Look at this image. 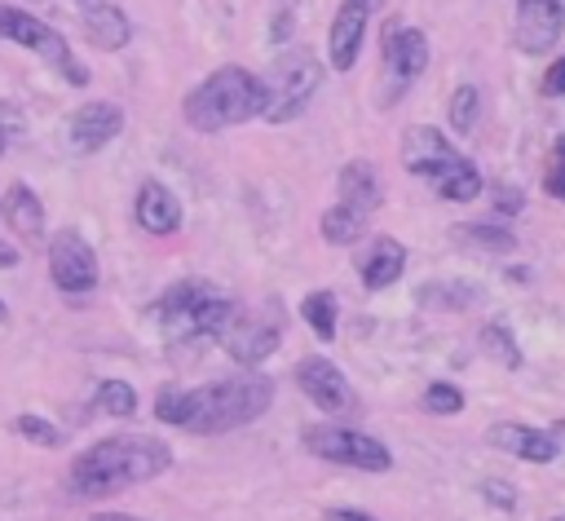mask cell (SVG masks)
<instances>
[{
    "label": "cell",
    "instance_id": "6da1fadb",
    "mask_svg": "<svg viewBox=\"0 0 565 521\" xmlns=\"http://www.w3.org/2000/svg\"><path fill=\"white\" fill-rule=\"evenodd\" d=\"M172 468V446L150 433H110L75 455L71 464V490L79 499H106L128 486H141Z\"/></svg>",
    "mask_w": 565,
    "mask_h": 521
},
{
    "label": "cell",
    "instance_id": "7a4b0ae2",
    "mask_svg": "<svg viewBox=\"0 0 565 521\" xmlns=\"http://www.w3.org/2000/svg\"><path fill=\"white\" fill-rule=\"evenodd\" d=\"M265 106V93H260V75H252L247 66H221L212 71L203 84H194L181 102V119L194 128V132H221V128H234V124H247L256 119Z\"/></svg>",
    "mask_w": 565,
    "mask_h": 521
},
{
    "label": "cell",
    "instance_id": "3957f363",
    "mask_svg": "<svg viewBox=\"0 0 565 521\" xmlns=\"http://www.w3.org/2000/svg\"><path fill=\"white\" fill-rule=\"evenodd\" d=\"M274 402V380L269 375H230V380H212L203 389H190V419L185 428L190 433H230V428H243L252 419H260Z\"/></svg>",
    "mask_w": 565,
    "mask_h": 521
},
{
    "label": "cell",
    "instance_id": "277c9868",
    "mask_svg": "<svg viewBox=\"0 0 565 521\" xmlns=\"http://www.w3.org/2000/svg\"><path fill=\"white\" fill-rule=\"evenodd\" d=\"M282 331H287V305L278 296H265L256 305H234L230 322L221 327L216 344L238 362V366H260L278 344H282Z\"/></svg>",
    "mask_w": 565,
    "mask_h": 521
},
{
    "label": "cell",
    "instance_id": "5b68a950",
    "mask_svg": "<svg viewBox=\"0 0 565 521\" xmlns=\"http://www.w3.org/2000/svg\"><path fill=\"white\" fill-rule=\"evenodd\" d=\"M322 84V62L309 53V49H291L274 62L269 75H260V93H265V106H260V119L269 124H287L296 115H305L309 97L318 93Z\"/></svg>",
    "mask_w": 565,
    "mask_h": 521
},
{
    "label": "cell",
    "instance_id": "8992f818",
    "mask_svg": "<svg viewBox=\"0 0 565 521\" xmlns=\"http://www.w3.org/2000/svg\"><path fill=\"white\" fill-rule=\"evenodd\" d=\"M0 35L13 40V44H22V49H31L35 57H44L71 88H84V84H88V71H84L79 57L71 53V44H66L49 22H40L35 13L18 9V4H0Z\"/></svg>",
    "mask_w": 565,
    "mask_h": 521
},
{
    "label": "cell",
    "instance_id": "52a82bcc",
    "mask_svg": "<svg viewBox=\"0 0 565 521\" xmlns=\"http://www.w3.org/2000/svg\"><path fill=\"white\" fill-rule=\"evenodd\" d=\"M305 450L340 464V468H362V472H388L393 455L384 442H375L362 428H344V424H322V428H305Z\"/></svg>",
    "mask_w": 565,
    "mask_h": 521
},
{
    "label": "cell",
    "instance_id": "ba28073f",
    "mask_svg": "<svg viewBox=\"0 0 565 521\" xmlns=\"http://www.w3.org/2000/svg\"><path fill=\"white\" fill-rule=\"evenodd\" d=\"M49 278L66 296H84L97 287V252L79 230H57L49 243Z\"/></svg>",
    "mask_w": 565,
    "mask_h": 521
},
{
    "label": "cell",
    "instance_id": "9c48e42d",
    "mask_svg": "<svg viewBox=\"0 0 565 521\" xmlns=\"http://www.w3.org/2000/svg\"><path fill=\"white\" fill-rule=\"evenodd\" d=\"M455 159H459V150L450 146V137H446L441 128H433V124H411V128L402 132V168H406L411 177L433 181V177L446 172Z\"/></svg>",
    "mask_w": 565,
    "mask_h": 521
},
{
    "label": "cell",
    "instance_id": "30bf717a",
    "mask_svg": "<svg viewBox=\"0 0 565 521\" xmlns=\"http://www.w3.org/2000/svg\"><path fill=\"white\" fill-rule=\"evenodd\" d=\"M296 384H300V393H305L318 411H327V415H340V411L353 406V389H349L344 371H340L331 358H300Z\"/></svg>",
    "mask_w": 565,
    "mask_h": 521
},
{
    "label": "cell",
    "instance_id": "8fae6325",
    "mask_svg": "<svg viewBox=\"0 0 565 521\" xmlns=\"http://www.w3.org/2000/svg\"><path fill=\"white\" fill-rule=\"evenodd\" d=\"M516 49L521 53H552L565 31L561 0H516Z\"/></svg>",
    "mask_w": 565,
    "mask_h": 521
},
{
    "label": "cell",
    "instance_id": "7c38bea8",
    "mask_svg": "<svg viewBox=\"0 0 565 521\" xmlns=\"http://www.w3.org/2000/svg\"><path fill=\"white\" fill-rule=\"evenodd\" d=\"M375 4H380V0H340V9H335V18H331V35H327V53H331V66H335V71H353Z\"/></svg>",
    "mask_w": 565,
    "mask_h": 521
},
{
    "label": "cell",
    "instance_id": "4fadbf2b",
    "mask_svg": "<svg viewBox=\"0 0 565 521\" xmlns=\"http://www.w3.org/2000/svg\"><path fill=\"white\" fill-rule=\"evenodd\" d=\"M212 291H216V287H212L207 278H181V283H172V287L154 300V318H159V327H163L172 340H185L194 313L203 309V300H207Z\"/></svg>",
    "mask_w": 565,
    "mask_h": 521
},
{
    "label": "cell",
    "instance_id": "5bb4252c",
    "mask_svg": "<svg viewBox=\"0 0 565 521\" xmlns=\"http://www.w3.org/2000/svg\"><path fill=\"white\" fill-rule=\"evenodd\" d=\"M124 132V110L115 106V102H106V97H97V102H84L75 115H71V146L75 150H102L106 141H115Z\"/></svg>",
    "mask_w": 565,
    "mask_h": 521
},
{
    "label": "cell",
    "instance_id": "9a60e30c",
    "mask_svg": "<svg viewBox=\"0 0 565 521\" xmlns=\"http://www.w3.org/2000/svg\"><path fill=\"white\" fill-rule=\"evenodd\" d=\"M335 194H340V208H349L358 216H371L384 203V181H380L371 159H349L335 177Z\"/></svg>",
    "mask_w": 565,
    "mask_h": 521
},
{
    "label": "cell",
    "instance_id": "2e32d148",
    "mask_svg": "<svg viewBox=\"0 0 565 521\" xmlns=\"http://www.w3.org/2000/svg\"><path fill=\"white\" fill-rule=\"evenodd\" d=\"M384 66L393 71L397 88L411 84L428 66V35L415 26H384Z\"/></svg>",
    "mask_w": 565,
    "mask_h": 521
},
{
    "label": "cell",
    "instance_id": "e0dca14e",
    "mask_svg": "<svg viewBox=\"0 0 565 521\" xmlns=\"http://www.w3.org/2000/svg\"><path fill=\"white\" fill-rule=\"evenodd\" d=\"M132 216L146 234H177L181 230V203L177 194L163 185V181H141L137 185V199H132Z\"/></svg>",
    "mask_w": 565,
    "mask_h": 521
},
{
    "label": "cell",
    "instance_id": "ac0fdd59",
    "mask_svg": "<svg viewBox=\"0 0 565 521\" xmlns=\"http://www.w3.org/2000/svg\"><path fill=\"white\" fill-rule=\"evenodd\" d=\"M490 446L525 459V464H552L556 459V437L547 428H530V424H494L490 428Z\"/></svg>",
    "mask_w": 565,
    "mask_h": 521
},
{
    "label": "cell",
    "instance_id": "d6986e66",
    "mask_svg": "<svg viewBox=\"0 0 565 521\" xmlns=\"http://www.w3.org/2000/svg\"><path fill=\"white\" fill-rule=\"evenodd\" d=\"M0 216H4V225H9L22 243H35V238L44 234V203H40V194H35L26 181H13V185L0 194Z\"/></svg>",
    "mask_w": 565,
    "mask_h": 521
},
{
    "label": "cell",
    "instance_id": "ffe728a7",
    "mask_svg": "<svg viewBox=\"0 0 565 521\" xmlns=\"http://www.w3.org/2000/svg\"><path fill=\"white\" fill-rule=\"evenodd\" d=\"M358 269H362V283H366V291H384V287H393L397 278H402V269H406V247L397 243V238H371V247L358 256Z\"/></svg>",
    "mask_w": 565,
    "mask_h": 521
},
{
    "label": "cell",
    "instance_id": "44dd1931",
    "mask_svg": "<svg viewBox=\"0 0 565 521\" xmlns=\"http://www.w3.org/2000/svg\"><path fill=\"white\" fill-rule=\"evenodd\" d=\"M84 35H88L93 49L115 53V49H124V44L132 40V22L124 18L119 4H110V0H93V4L84 9Z\"/></svg>",
    "mask_w": 565,
    "mask_h": 521
},
{
    "label": "cell",
    "instance_id": "7402d4cb",
    "mask_svg": "<svg viewBox=\"0 0 565 521\" xmlns=\"http://www.w3.org/2000/svg\"><path fill=\"white\" fill-rule=\"evenodd\" d=\"M446 238L463 252H516V234L499 221H459L446 230Z\"/></svg>",
    "mask_w": 565,
    "mask_h": 521
},
{
    "label": "cell",
    "instance_id": "603a6c76",
    "mask_svg": "<svg viewBox=\"0 0 565 521\" xmlns=\"http://www.w3.org/2000/svg\"><path fill=\"white\" fill-rule=\"evenodd\" d=\"M433 190H437L446 203H472V199L481 194V172H477V163H472L468 155H459L446 172L433 177Z\"/></svg>",
    "mask_w": 565,
    "mask_h": 521
},
{
    "label": "cell",
    "instance_id": "cb8c5ba5",
    "mask_svg": "<svg viewBox=\"0 0 565 521\" xmlns=\"http://www.w3.org/2000/svg\"><path fill=\"white\" fill-rule=\"evenodd\" d=\"M366 221L371 216H358V212H349V208H327L322 216H318V225H322V238L327 243H335V247H353L362 234H366Z\"/></svg>",
    "mask_w": 565,
    "mask_h": 521
},
{
    "label": "cell",
    "instance_id": "d4e9b609",
    "mask_svg": "<svg viewBox=\"0 0 565 521\" xmlns=\"http://www.w3.org/2000/svg\"><path fill=\"white\" fill-rule=\"evenodd\" d=\"M88 411H97V415H115V419H128L132 411H137V393H132V384L128 380H102L97 384V393H93V406Z\"/></svg>",
    "mask_w": 565,
    "mask_h": 521
},
{
    "label": "cell",
    "instance_id": "484cf974",
    "mask_svg": "<svg viewBox=\"0 0 565 521\" xmlns=\"http://www.w3.org/2000/svg\"><path fill=\"white\" fill-rule=\"evenodd\" d=\"M300 318L309 322V331L327 344V340H335V296L331 291H309L305 300H300Z\"/></svg>",
    "mask_w": 565,
    "mask_h": 521
},
{
    "label": "cell",
    "instance_id": "4316f807",
    "mask_svg": "<svg viewBox=\"0 0 565 521\" xmlns=\"http://www.w3.org/2000/svg\"><path fill=\"white\" fill-rule=\"evenodd\" d=\"M419 305H428V309H468V305H477V291L468 283H424Z\"/></svg>",
    "mask_w": 565,
    "mask_h": 521
},
{
    "label": "cell",
    "instance_id": "83f0119b",
    "mask_svg": "<svg viewBox=\"0 0 565 521\" xmlns=\"http://www.w3.org/2000/svg\"><path fill=\"white\" fill-rule=\"evenodd\" d=\"M13 433H18V437H26L31 446H44V450H57V446L66 442V433H62L57 424H49L44 415H31V411L13 415Z\"/></svg>",
    "mask_w": 565,
    "mask_h": 521
},
{
    "label": "cell",
    "instance_id": "f1b7e54d",
    "mask_svg": "<svg viewBox=\"0 0 565 521\" xmlns=\"http://www.w3.org/2000/svg\"><path fill=\"white\" fill-rule=\"evenodd\" d=\"M521 208H525V190H521V185H512V181H494V185H490V216H486V221L508 225Z\"/></svg>",
    "mask_w": 565,
    "mask_h": 521
},
{
    "label": "cell",
    "instance_id": "f546056e",
    "mask_svg": "<svg viewBox=\"0 0 565 521\" xmlns=\"http://www.w3.org/2000/svg\"><path fill=\"white\" fill-rule=\"evenodd\" d=\"M154 419L185 428V419H190V389H177V384L159 389V397H154Z\"/></svg>",
    "mask_w": 565,
    "mask_h": 521
},
{
    "label": "cell",
    "instance_id": "4dcf8cb0",
    "mask_svg": "<svg viewBox=\"0 0 565 521\" xmlns=\"http://www.w3.org/2000/svg\"><path fill=\"white\" fill-rule=\"evenodd\" d=\"M481 349H486V353H494V358H499L503 366H512V371L521 366V349H516V340L508 336V327H503V322L481 327Z\"/></svg>",
    "mask_w": 565,
    "mask_h": 521
},
{
    "label": "cell",
    "instance_id": "1f68e13d",
    "mask_svg": "<svg viewBox=\"0 0 565 521\" xmlns=\"http://www.w3.org/2000/svg\"><path fill=\"white\" fill-rule=\"evenodd\" d=\"M419 402H424L428 415H459V411H463V393H459L455 384H446V380H433Z\"/></svg>",
    "mask_w": 565,
    "mask_h": 521
},
{
    "label": "cell",
    "instance_id": "d6a6232c",
    "mask_svg": "<svg viewBox=\"0 0 565 521\" xmlns=\"http://www.w3.org/2000/svg\"><path fill=\"white\" fill-rule=\"evenodd\" d=\"M450 128L455 132H472V124H477V88L472 84H459L455 93H450Z\"/></svg>",
    "mask_w": 565,
    "mask_h": 521
},
{
    "label": "cell",
    "instance_id": "836d02e7",
    "mask_svg": "<svg viewBox=\"0 0 565 521\" xmlns=\"http://www.w3.org/2000/svg\"><path fill=\"white\" fill-rule=\"evenodd\" d=\"M481 495H486V503H490V508H499V512H512V508H516V486H512V481H503V477L481 481Z\"/></svg>",
    "mask_w": 565,
    "mask_h": 521
},
{
    "label": "cell",
    "instance_id": "e575fe53",
    "mask_svg": "<svg viewBox=\"0 0 565 521\" xmlns=\"http://www.w3.org/2000/svg\"><path fill=\"white\" fill-rule=\"evenodd\" d=\"M539 93H543V97H561V93H565V57H556V62L543 71Z\"/></svg>",
    "mask_w": 565,
    "mask_h": 521
},
{
    "label": "cell",
    "instance_id": "d590c367",
    "mask_svg": "<svg viewBox=\"0 0 565 521\" xmlns=\"http://www.w3.org/2000/svg\"><path fill=\"white\" fill-rule=\"evenodd\" d=\"M543 190H547L552 199H561V203H565V163H552V168H547V177H543Z\"/></svg>",
    "mask_w": 565,
    "mask_h": 521
},
{
    "label": "cell",
    "instance_id": "8d00e7d4",
    "mask_svg": "<svg viewBox=\"0 0 565 521\" xmlns=\"http://www.w3.org/2000/svg\"><path fill=\"white\" fill-rule=\"evenodd\" d=\"M322 521H375V517L353 512V508H331V512H322Z\"/></svg>",
    "mask_w": 565,
    "mask_h": 521
},
{
    "label": "cell",
    "instance_id": "74e56055",
    "mask_svg": "<svg viewBox=\"0 0 565 521\" xmlns=\"http://www.w3.org/2000/svg\"><path fill=\"white\" fill-rule=\"evenodd\" d=\"M88 521H146V517H132V512H93Z\"/></svg>",
    "mask_w": 565,
    "mask_h": 521
},
{
    "label": "cell",
    "instance_id": "f35d334b",
    "mask_svg": "<svg viewBox=\"0 0 565 521\" xmlns=\"http://www.w3.org/2000/svg\"><path fill=\"white\" fill-rule=\"evenodd\" d=\"M22 260V252H13L9 243H0V269H9V265H18Z\"/></svg>",
    "mask_w": 565,
    "mask_h": 521
},
{
    "label": "cell",
    "instance_id": "ab89813d",
    "mask_svg": "<svg viewBox=\"0 0 565 521\" xmlns=\"http://www.w3.org/2000/svg\"><path fill=\"white\" fill-rule=\"evenodd\" d=\"M508 278H512V283H525V278H530V269H525V265H512V269H508Z\"/></svg>",
    "mask_w": 565,
    "mask_h": 521
},
{
    "label": "cell",
    "instance_id": "60d3db41",
    "mask_svg": "<svg viewBox=\"0 0 565 521\" xmlns=\"http://www.w3.org/2000/svg\"><path fill=\"white\" fill-rule=\"evenodd\" d=\"M4 146H9V128L0 124V155H4Z\"/></svg>",
    "mask_w": 565,
    "mask_h": 521
},
{
    "label": "cell",
    "instance_id": "b9f144b4",
    "mask_svg": "<svg viewBox=\"0 0 565 521\" xmlns=\"http://www.w3.org/2000/svg\"><path fill=\"white\" fill-rule=\"evenodd\" d=\"M0 322H9V305L4 300H0Z\"/></svg>",
    "mask_w": 565,
    "mask_h": 521
},
{
    "label": "cell",
    "instance_id": "7bdbcfd3",
    "mask_svg": "<svg viewBox=\"0 0 565 521\" xmlns=\"http://www.w3.org/2000/svg\"><path fill=\"white\" fill-rule=\"evenodd\" d=\"M552 521H565V517H552Z\"/></svg>",
    "mask_w": 565,
    "mask_h": 521
}]
</instances>
